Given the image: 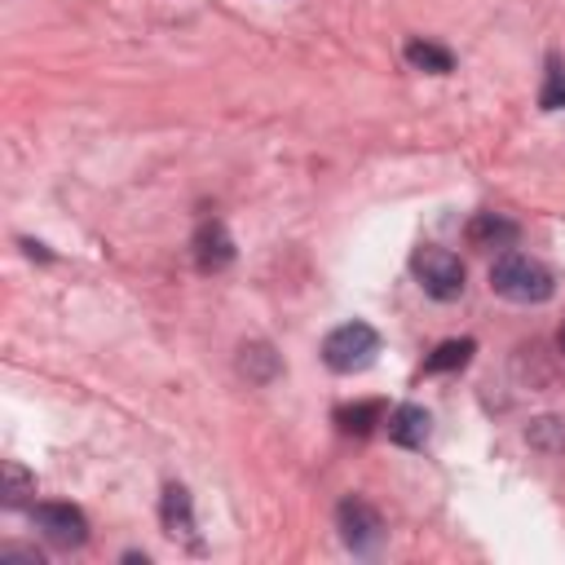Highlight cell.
<instances>
[{
  "label": "cell",
  "mask_w": 565,
  "mask_h": 565,
  "mask_svg": "<svg viewBox=\"0 0 565 565\" xmlns=\"http://www.w3.org/2000/svg\"><path fill=\"white\" fill-rule=\"evenodd\" d=\"M490 292L512 301V306H543L552 301L556 282L547 274V265H539L534 256L525 252H499L495 265H490Z\"/></svg>",
  "instance_id": "cell-1"
},
{
  "label": "cell",
  "mask_w": 565,
  "mask_h": 565,
  "mask_svg": "<svg viewBox=\"0 0 565 565\" xmlns=\"http://www.w3.org/2000/svg\"><path fill=\"white\" fill-rule=\"evenodd\" d=\"M376 354H380V332H376L372 323H363V319L341 323V328L328 332V341H323V363H328V372H336V376H358V372H367V367L376 363Z\"/></svg>",
  "instance_id": "cell-2"
},
{
  "label": "cell",
  "mask_w": 565,
  "mask_h": 565,
  "mask_svg": "<svg viewBox=\"0 0 565 565\" xmlns=\"http://www.w3.org/2000/svg\"><path fill=\"white\" fill-rule=\"evenodd\" d=\"M411 274L420 278L424 297H433V301H442V306H451V301L464 297V265H459V256L446 252V247H420V252L411 256Z\"/></svg>",
  "instance_id": "cell-3"
},
{
  "label": "cell",
  "mask_w": 565,
  "mask_h": 565,
  "mask_svg": "<svg viewBox=\"0 0 565 565\" xmlns=\"http://www.w3.org/2000/svg\"><path fill=\"white\" fill-rule=\"evenodd\" d=\"M336 530H341V543H345L354 556H376L380 543H385V521H380V512H376L367 499H358V495L341 499V508H336Z\"/></svg>",
  "instance_id": "cell-4"
},
{
  "label": "cell",
  "mask_w": 565,
  "mask_h": 565,
  "mask_svg": "<svg viewBox=\"0 0 565 565\" xmlns=\"http://www.w3.org/2000/svg\"><path fill=\"white\" fill-rule=\"evenodd\" d=\"M32 521L63 552H76V547L89 543V517L71 503H32Z\"/></svg>",
  "instance_id": "cell-5"
},
{
  "label": "cell",
  "mask_w": 565,
  "mask_h": 565,
  "mask_svg": "<svg viewBox=\"0 0 565 565\" xmlns=\"http://www.w3.org/2000/svg\"><path fill=\"white\" fill-rule=\"evenodd\" d=\"M190 247H195V265H199L203 274H217V269H225V265L234 261V239H230V230H225L221 221H203V225L195 230Z\"/></svg>",
  "instance_id": "cell-6"
},
{
  "label": "cell",
  "mask_w": 565,
  "mask_h": 565,
  "mask_svg": "<svg viewBox=\"0 0 565 565\" xmlns=\"http://www.w3.org/2000/svg\"><path fill=\"white\" fill-rule=\"evenodd\" d=\"M385 429H389V442H394V446H402V451H424V442H429V433H433V420H429L424 407L407 402V407L389 411Z\"/></svg>",
  "instance_id": "cell-7"
},
{
  "label": "cell",
  "mask_w": 565,
  "mask_h": 565,
  "mask_svg": "<svg viewBox=\"0 0 565 565\" xmlns=\"http://www.w3.org/2000/svg\"><path fill=\"white\" fill-rule=\"evenodd\" d=\"M234 367H239V376H243L247 385H274V380L282 376V358H278L274 345H265V341H247V345L239 350Z\"/></svg>",
  "instance_id": "cell-8"
},
{
  "label": "cell",
  "mask_w": 565,
  "mask_h": 565,
  "mask_svg": "<svg viewBox=\"0 0 565 565\" xmlns=\"http://www.w3.org/2000/svg\"><path fill=\"white\" fill-rule=\"evenodd\" d=\"M159 517H164V530L177 539H195V503H190V490L186 486H164V499H159Z\"/></svg>",
  "instance_id": "cell-9"
},
{
  "label": "cell",
  "mask_w": 565,
  "mask_h": 565,
  "mask_svg": "<svg viewBox=\"0 0 565 565\" xmlns=\"http://www.w3.org/2000/svg\"><path fill=\"white\" fill-rule=\"evenodd\" d=\"M468 243L473 247H512L517 243V221H508V217H499V212H477L473 221H468Z\"/></svg>",
  "instance_id": "cell-10"
},
{
  "label": "cell",
  "mask_w": 565,
  "mask_h": 565,
  "mask_svg": "<svg viewBox=\"0 0 565 565\" xmlns=\"http://www.w3.org/2000/svg\"><path fill=\"white\" fill-rule=\"evenodd\" d=\"M407 63L416 67V71H429V76H451L455 71V58H451V49H442V45H433V41H407Z\"/></svg>",
  "instance_id": "cell-11"
},
{
  "label": "cell",
  "mask_w": 565,
  "mask_h": 565,
  "mask_svg": "<svg viewBox=\"0 0 565 565\" xmlns=\"http://www.w3.org/2000/svg\"><path fill=\"white\" fill-rule=\"evenodd\" d=\"M477 354V341H442L429 358H424V372L429 376H442V372H459V367H468V358Z\"/></svg>",
  "instance_id": "cell-12"
},
{
  "label": "cell",
  "mask_w": 565,
  "mask_h": 565,
  "mask_svg": "<svg viewBox=\"0 0 565 565\" xmlns=\"http://www.w3.org/2000/svg\"><path fill=\"white\" fill-rule=\"evenodd\" d=\"M336 424H341L345 433H354V437H367L376 424H385V407H380V402L345 407V411H336Z\"/></svg>",
  "instance_id": "cell-13"
},
{
  "label": "cell",
  "mask_w": 565,
  "mask_h": 565,
  "mask_svg": "<svg viewBox=\"0 0 565 565\" xmlns=\"http://www.w3.org/2000/svg\"><path fill=\"white\" fill-rule=\"evenodd\" d=\"M525 437H530V446H539V451H565V420H561V416L530 420Z\"/></svg>",
  "instance_id": "cell-14"
},
{
  "label": "cell",
  "mask_w": 565,
  "mask_h": 565,
  "mask_svg": "<svg viewBox=\"0 0 565 565\" xmlns=\"http://www.w3.org/2000/svg\"><path fill=\"white\" fill-rule=\"evenodd\" d=\"M36 495V477L23 468V464H5V508H23L27 499Z\"/></svg>",
  "instance_id": "cell-15"
},
{
  "label": "cell",
  "mask_w": 565,
  "mask_h": 565,
  "mask_svg": "<svg viewBox=\"0 0 565 565\" xmlns=\"http://www.w3.org/2000/svg\"><path fill=\"white\" fill-rule=\"evenodd\" d=\"M539 107H543V111H565V67H561L556 54L547 58V85H543V93H539Z\"/></svg>",
  "instance_id": "cell-16"
},
{
  "label": "cell",
  "mask_w": 565,
  "mask_h": 565,
  "mask_svg": "<svg viewBox=\"0 0 565 565\" xmlns=\"http://www.w3.org/2000/svg\"><path fill=\"white\" fill-rule=\"evenodd\" d=\"M0 561H27V565H45V556H41V552H32V547H0Z\"/></svg>",
  "instance_id": "cell-17"
},
{
  "label": "cell",
  "mask_w": 565,
  "mask_h": 565,
  "mask_svg": "<svg viewBox=\"0 0 565 565\" xmlns=\"http://www.w3.org/2000/svg\"><path fill=\"white\" fill-rule=\"evenodd\" d=\"M561 354H565V328H561Z\"/></svg>",
  "instance_id": "cell-18"
}]
</instances>
